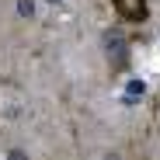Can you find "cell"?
Segmentation results:
<instances>
[{
	"instance_id": "6da1fadb",
	"label": "cell",
	"mask_w": 160,
	"mask_h": 160,
	"mask_svg": "<svg viewBox=\"0 0 160 160\" xmlns=\"http://www.w3.org/2000/svg\"><path fill=\"white\" fill-rule=\"evenodd\" d=\"M104 56H108L112 70H129V42L118 28L104 32Z\"/></svg>"
},
{
	"instance_id": "7a4b0ae2",
	"label": "cell",
	"mask_w": 160,
	"mask_h": 160,
	"mask_svg": "<svg viewBox=\"0 0 160 160\" xmlns=\"http://www.w3.org/2000/svg\"><path fill=\"white\" fill-rule=\"evenodd\" d=\"M112 7H115V14H118L122 21H129V24H143V21L150 18V4H146V0H112Z\"/></svg>"
},
{
	"instance_id": "3957f363",
	"label": "cell",
	"mask_w": 160,
	"mask_h": 160,
	"mask_svg": "<svg viewBox=\"0 0 160 160\" xmlns=\"http://www.w3.org/2000/svg\"><path fill=\"white\" fill-rule=\"evenodd\" d=\"M143 91H146V87H143V84H136V80H132V84H129V101H136V98H139Z\"/></svg>"
},
{
	"instance_id": "277c9868",
	"label": "cell",
	"mask_w": 160,
	"mask_h": 160,
	"mask_svg": "<svg viewBox=\"0 0 160 160\" xmlns=\"http://www.w3.org/2000/svg\"><path fill=\"white\" fill-rule=\"evenodd\" d=\"M18 7H21V18H32V0H21Z\"/></svg>"
},
{
	"instance_id": "5b68a950",
	"label": "cell",
	"mask_w": 160,
	"mask_h": 160,
	"mask_svg": "<svg viewBox=\"0 0 160 160\" xmlns=\"http://www.w3.org/2000/svg\"><path fill=\"white\" fill-rule=\"evenodd\" d=\"M11 160H24V157H21V150H11Z\"/></svg>"
}]
</instances>
